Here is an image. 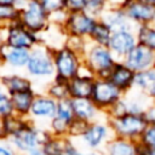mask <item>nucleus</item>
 <instances>
[{
    "label": "nucleus",
    "instance_id": "obj_43",
    "mask_svg": "<svg viewBox=\"0 0 155 155\" xmlns=\"http://www.w3.org/2000/svg\"><path fill=\"white\" fill-rule=\"evenodd\" d=\"M125 0H108L109 6H120Z\"/></svg>",
    "mask_w": 155,
    "mask_h": 155
},
{
    "label": "nucleus",
    "instance_id": "obj_20",
    "mask_svg": "<svg viewBox=\"0 0 155 155\" xmlns=\"http://www.w3.org/2000/svg\"><path fill=\"white\" fill-rule=\"evenodd\" d=\"M73 111L75 115V119L82 120L87 124H91L93 121L101 120L102 115H105L102 113L97 105L93 103L91 98H79V99H70Z\"/></svg>",
    "mask_w": 155,
    "mask_h": 155
},
{
    "label": "nucleus",
    "instance_id": "obj_35",
    "mask_svg": "<svg viewBox=\"0 0 155 155\" xmlns=\"http://www.w3.org/2000/svg\"><path fill=\"white\" fill-rule=\"evenodd\" d=\"M88 126L87 122L79 120V119H74V121L71 122L70 127H69V132H68V138L70 139H79L82 133L85 132L86 127Z\"/></svg>",
    "mask_w": 155,
    "mask_h": 155
},
{
    "label": "nucleus",
    "instance_id": "obj_9",
    "mask_svg": "<svg viewBox=\"0 0 155 155\" xmlns=\"http://www.w3.org/2000/svg\"><path fill=\"white\" fill-rule=\"evenodd\" d=\"M124 93L108 79L96 78L91 99L97 105V108L107 115L110 108L122 98Z\"/></svg>",
    "mask_w": 155,
    "mask_h": 155
},
{
    "label": "nucleus",
    "instance_id": "obj_15",
    "mask_svg": "<svg viewBox=\"0 0 155 155\" xmlns=\"http://www.w3.org/2000/svg\"><path fill=\"white\" fill-rule=\"evenodd\" d=\"M137 44L138 41H137L136 31L119 30V31H113L108 47L114 53L117 61H122Z\"/></svg>",
    "mask_w": 155,
    "mask_h": 155
},
{
    "label": "nucleus",
    "instance_id": "obj_41",
    "mask_svg": "<svg viewBox=\"0 0 155 155\" xmlns=\"http://www.w3.org/2000/svg\"><path fill=\"white\" fill-rule=\"evenodd\" d=\"M18 0H0V6H6V5H17Z\"/></svg>",
    "mask_w": 155,
    "mask_h": 155
},
{
    "label": "nucleus",
    "instance_id": "obj_2",
    "mask_svg": "<svg viewBox=\"0 0 155 155\" xmlns=\"http://www.w3.org/2000/svg\"><path fill=\"white\" fill-rule=\"evenodd\" d=\"M84 65L96 76L107 79L117 59L108 46L92 44L88 41L82 54Z\"/></svg>",
    "mask_w": 155,
    "mask_h": 155
},
{
    "label": "nucleus",
    "instance_id": "obj_18",
    "mask_svg": "<svg viewBox=\"0 0 155 155\" xmlns=\"http://www.w3.org/2000/svg\"><path fill=\"white\" fill-rule=\"evenodd\" d=\"M134 76L136 73L131 68H128L122 61H117L107 79L110 80L125 94L134 87Z\"/></svg>",
    "mask_w": 155,
    "mask_h": 155
},
{
    "label": "nucleus",
    "instance_id": "obj_42",
    "mask_svg": "<svg viewBox=\"0 0 155 155\" xmlns=\"http://www.w3.org/2000/svg\"><path fill=\"white\" fill-rule=\"evenodd\" d=\"M27 155H46V154L42 151V149H41V148H39V149H35V150H33V151L28 153Z\"/></svg>",
    "mask_w": 155,
    "mask_h": 155
},
{
    "label": "nucleus",
    "instance_id": "obj_22",
    "mask_svg": "<svg viewBox=\"0 0 155 155\" xmlns=\"http://www.w3.org/2000/svg\"><path fill=\"white\" fill-rule=\"evenodd\" d=\"M140 144L137 140H131L121 137L114 136L105 148L103 149V155H138Z\"/></svg>",
    "mask_w": 155,
    "mask_h": 155
},
{
    "label": "nucleus",
    "instance_id": "obj_19",
    "mask_svg": "<svg viewBox=\"0 0 155 155\" xmlns=\"http://www.w3.org/2000/svg\"><path fill=\"white\" fill-rule=\"evenodd\" d=\"M30 51L24 48H16L4 45L0 48V62L2 67L12 70H24L29 61Z\"/></svg>",
    "mask_w": 155,
    "mask_h": 155
},
{
    "label": "nucleus",
    "instance_id": "obj_14",
    "mask_svg": "<svg viewBox=\"0 0 155 155\" xmlns=\"http://www.w3.org/2000/svg\"><path fill=\"white\" fill-rule=\"evenodd\" d=\"M96 76L84 65L80 74L68 81L70 99L91 98Z\"/></svg>",
    "mask_w": 155,
    "mask_h": 155
},
{
    "label": "nucleus",
    "instance_id": "obj_13",
    "mask_svg": "<svg viewBox=\"0 0 155 155\" xmlns=\"http://www.w3.org/2000/svg\"><path fill=\"white\" fill-rule=\"evenodd\" d=\"M120 6L136 25L155 23V7L151 5L140 0H125Z\"/></svg>",
    "mask_w": 155,
    "mask_h": 155
},
{
    "label": "nucleus",
    "instance_id": "obj_37",
    "mask_svg": "<svg viewBox=\"0 0 155 155\" xmlns=\"http://www.w3.org/2000/svg\"><path fill=\"white\" fill-rule=\"evenodd\" d=\"M64 10L68 13L86 11V0H64Z\"/></svg>",
    "mask_w": 155,
    "mask_h": 155
},
{
    "label": "nucleus",
    "instance_id": "obj_45",
    "mask_svg": "<svg viewBox=\"0 0 155 155\" xmlns=\"http://www.w3.org/2000/svg\"><path fill=\"white\" fill-rule=\"evenodd\" d=\"M5 45V39H4V30L0 29V48Z\"/></svg>",
    "mask_w": 155,
    "mask_h": 155
},
{
    "label": "nucleus",
    "instance_id": "obj_23",
    "mask_svg": "<svg viewBox=\"0 0 155 155\" xmlns=\"http://www.w3.org/2000/svg\"><path fill=\"white\" fill-rule=\"evenodd\" d=\"M36 93L38 92L35 91V88H31V90H27V91L11 94L15 114L22 117H28Z\"/></svg>",
    "mask_w": 155,
    "mask_h": 155
},
{
    "label": "nucleus",
    "instance_id": "obj_28",
    "mask_svg": "<svg viewBox=\"0 0 155 155\" xmlns=\"http://www.w3.org/2000/svg\"><path fill=\"white\" fill-rule=\"evenodd\" d=\"M65 143L67 138L57 137L48 132L41 149L46 155H65Z\"/></svg>",
    "mask_w": 155,
    "mask_h": 155
},
{
    "label": "nucleus",
    "instance_id": "obj_30",
    "mask_svg": "<svg viewBox=\"0 0 155 155\" xmlns=\"http://www.w3.org/2000/svg\"><path fill=\"white\" fill-rule=\"evenodd\" d=\"M28 121V117H22L16 114H12L10 116H6L2 119V131L6 139L11 138L13 134H16Z\"/></svg>",
    "mask_w": 155,
    "mask_h": 155
},
{
    "label": "nucleus",
    "instance_id": "obj_16",
    "mask_svg": "<svg viewBox=\"0 0 155 155\" xmlns=\"http://www.w3.org/2000/svg\"><path fill=\"white\" fill-rule=\"evenodd\" d=\"M122 62L134 73L155 67V52L137 44Z\"/></svg>",
    "mask_w": 155,
    "mask_h": 155
},
{
    "label": "nucleus",
    "instance_id": "obj_36",
    "mask_svg": "<svg viewBox=\"0 0 155 155\" xmlns=\"http://www.w3.org/2000/svg\"><path fill=\"white\" fill-rule=\"evenodd\" d=\"M40 2L50 16L64 10V0H40Z\"/></svg>",
    "mask_w": 155,
    "mask_h": 155
},
{
    "label": "nucleus",
    "instance_id": "obj_38",
    "mask_svg": "<svg viewBox=\"0 0 155 155\" xmlns=\"http://www.w3.org/2000/svg\"><path fill=\"white\" fill-rule=\"evenodd\" d=\"M147 125H155V102H151L142 114Z\"/></svg>",
    "mask_w": 155,
    "mask_h": 155
},
{
    "label": "nucleus",
    "instance_id": "obj_21",
    "mask_svg": "<svg viewBox=\"0 0 155 155\" xmlns=\"http://www.w3.org/2000/svg\"><path fill=\"white\" fill-rule=\"evenodd\" d=\"M0 85L10 94L34 88V82L28 75L19 73H7L0 75Z\"/></svg>",
    "mask_w": 155,
    "mask_h": 155
},
{
    "label": "nucleus",
    "instance_id": "obj_24",
    "mask_svg": "<svg viewBox=\"0 0 155 155\" xmlns=\"http://www.w3.org/2000/svg\"><path fill=\"white\" fill-rule=\"evenodd\" d=\"M124 101L126 103L127 113L131 114H143L147 107L153 102L147 93L140 92L136 88H132L130 92L125 93Z\"/></svg>",
    "mask_w": 155,
    "mask_h": 155
},
{
    "label": "nucleus",
    "instance_id": "obj_6",
    "mask_svg": "<svg viewBox=\"0 0 155 155\" xmlns=\"http://www.w3.org/2000/svg\"><path fill=\"white\" fill-rule=\"evenodd\" d=\"M114 137L111 127L108 122L107 117L93 121L88 124L85 132L79 139H75L80 143V145L87 150L93 151H103L108 142Z\"/></svg>",
    "mask_w": 155,
    "mask_h": 155
},
{
    "label": "nucleus",
    "instance_id": "obj_10",
    "mask_svg": "<svg viewBox=\"0 0 155 155\" xmlns=\"http://www.w3.org/2000/svg\"><path fill=\"white\" fill-rule=\"evenodd\" d=\"M58 102L50 97L46 92H38L33 102L28 119L38 126L47 130L48 122L52 120L57 111Z\"/></svg>",
    "mask_w": 155,
    "mask_h": 155
},
{
    "label": "nucleus",
    "instance_id": "obj_49",
    "mask_svg": "<svg viewBox=\"0 0 155 155\" xmlns=\"http://www.w3.org/2000/svg\"><path fill=\"white\" fill-rule=\"evenodd\" d=\"M154 24H155V23H154Z\"/></svg>",
    "mask_w": 155,
    "mask_h": 155
},
{
    "label": "nucleus",
    "instance_id": "obj_4",
    "mask_svg": "<svg viewBox=\"0 0 155 155\" xmlns=\"http://www.w3.org/2000/svg\"><path fill=\"white\" fill-rule=\"evenodd\" d=\"M53 63H54V78L69 81L80 74L84 67L82 54L70 48L65 44L53 50Z\"/></svg>",
    "mask_w": 155,
    "mask_h": 155
},
{
    "label": "nucleus",
    "instance_id": "obj_7",
    "mask_svg": "<svg viewBox=\"0 0 155 155\" xmlns=\"http://www.w3.org/2000/svg\"><path fill=\"white\" fill-rule=\"evenodd\" d=\"M107 119L114 136L137 142L140 134L143 133V131L145 130V127L148 126L142 114L126 113L121 116L107 117Z\"/></svg>",
    "mask_w": 155,
    "mask_h": 155
},
{
    "label": "nucleus",
    "instance_id": "obj_11",
    "mask_svg": "<svg viewBox=\"0 0 155 155\" xmlns=\"http://www.w3.org/2000/svg\"><path fill=\"white\" fill-rule=\"evenodd\" d=\"M97 21L98 18L92 16L87 11L71 12V13H68L64 23L62 24V28L67 36L88 39Z\"/></svg>",
    "mask_w": 155,
    "mask_h": 155
},
{
    "label": "nucleus",
    "instance_id": "obj_25",
    "mask_svg": "<svg viewBox=\"0 0 155 155\" xmlns=\"http://www.w3.org/2000/svg\"><path fill=\"white\" fill-rule=\"evenodd\" d=\"M111 35H113V30L110 29V27L104 21L98 18L96 25L92 29V33L88 36V41L92 44L108 46L111 39Z\"/></svg>",
    "mask_w": 155,
    "mask_h": 155
},
{
    "label": "nucleus",
    "instance_id": "obj_29",
    "mask_svg": "<svg viewBox=\"0 0 155 155\" xmlns=\"http://www.w3.org/2000/svg\"><path fill=\"white\" fill-rule=\"evenodd\" d=\"M154 86H155V67L136 73L133 88L148 93Z\"/></svg>",
    "mask_w": 155,
    "mask_h": 155
},
{
    "label": "nucleus",
    "instance_id": "obj_47",
    "mask_svg": "<svg viewBox=\"0 0 155 155\" xmlns=\"http://www.w3.org/2000/svg\"><path fill=\"white\" fill-rule=\"evenodd\" d=\"M140 1H143V2H145L148 5H151V6L155 7V0H140Z\"/></svg>",
    "mask_w": 155,
    "mask_h": 155
},
{
    "label": "nucleus",
    "instance_id": "obj_34",
    "mask_svg": "<svg viewBox=\"0 0 155 155\" xmlns=\"http://www.w3.org/2000/svg\"><path fill=\"white\" fill-rule=\"evenodd\" d=\"M138 143L145 148H155V125H148L140 134Z\"/></svg>",
    "mask_w": 155,
    "mask_h": 155
},
{
    "label": "nucleus",
    "instance_id": "obj_1",
    "mask_svg": "<svg viewBox=\"0 0 155 155\" xmlns=\"http://www.w3.org/2000/svg\"><path fill=\"white\" fill-rule=\"evenodd\" d=\"M27 75L34 81H51L54 78V63H53V50L47 45L40 42L33 50L28 64L25 67Z\"/></svg>",
    "mask_w": 155,
    "mask_h": 155
},
{
    "label": "nucleus",
    "instance_id": "obj_48",
    "mask_svg": "<svg viewBox=\"0 0 155 155\" xmlns=\"http://www.w3.org/2000/svg\"><path fill=\"white\" fill-rule=\"evenodd\" d=\"M1 68H2V64H1V62H0V69H1Z\"/></svg>",
    "mask_w": 155,
    "mask_h": 155
},
{
    "label": "nucleus",
    "instance_id": "obj_44",
    "mask_svg": "<svg viewBox=\"0 0 155 155\" xmlns=\"http://www.w3.org/2000/svg\"><path fill=\"white\" fill-rule=\"evenodd\" d=\"M147 94L149 96V98H150L153 102H155V86H154V87H153V88H151Z\"/></svg>",
    "mask_w": 155,
    "mask_h": 155
},
{
    "label": "nucleus",
    "instance_id": "obj_26",
    "mask_svg": "<svg viewBox=\"0 0 155 155\" xmlns=\"http://www.w3.org/2000/svg\"><path fill=\"white\" fill-rule=\"evenodd\" d=\"M45 92H46L50 97H52L53 99H56L57 102H62V101L70 99L68 81L62 80V79L53 78V80H51V81L46 85Z\"/></svg>",
    "mask_w": 155,
    "mask_h": 155
},
{
    "label": "nucleus",
    "instance_id": "obj_31",
    "mask_svg": "<svg viewBox=\"0 0 155 155\" xmlns=\"http://www.w3.org/2000/svg\"><path fill=\"white\" fill-rule=\"evenodd\" d=\"M19 21V8L15 5L0 6V29L5 30L7 25Z\"/></svg>",
    "mask_w": 155,
    "mask_h": 155
},
{
    "label": "nucleus",
    "instance_id": "obj_5",
    "mask_svg": "<svg viewBox=\"0 0 155 155\" xmlns=\"http://www.w3.org/2000/svg\"><path fill=\"white\" fill-rule=\"evenodd\" d=\"M47 134V130L38 126L28 119L25 125L16 134L8 138V142L12 144L18 155H27L28 153L41 148Z\"/></svg>",
    "mask_w": 155,
    "mask_h": 155
},
{
    "label": "nucleus",
    "instance_id": "obj_17",
    "mask_svg": "<svg viewBox=\"0 0 155 155\" xmlns=\"http://www.w3.org/2000/svg\"><path fill=\"white\" fill-rule=\"evenodd\" d=\"M101 19L104 21L113 31L119 30H133L136 31L137 25L127 17L121 6H108L107 10L101 16Z\"/></svg>",
    "mask_w": 155,
    "mask_h": 155
},
{
    "label": "nucleus",
    "instance_id": "obj_3",
    "mask_svg": "<svg viewBox=\"0 0 155 155\" xmlns=\"http://www.w3.org/2000/svg\"><path fill=\"white\" fill-rule=\"evenodd\" d=\"M19 22L35 34H42L50 25V15L40 0H18Z\"/></svg>",
    "mask_w": 155,
    "mask_h": 155
},
{
    "label": "nucleus",
    "instance_id": "obj_39",
    "mask_svg": "<svg viewBox=\"0 0 155 155\" xmlns=\"http://www.w3.org/2000/svg\"><path fill=\"white\" fill-rule=\"evenodd\" d=\"M0 155H18L8 139H0Z\"/></svg>",
    "mask_w": 155,
    "mask_h": 155
},
{
    "label": "nucleus",
    "instance_id": "obj_27",
    "mask_svg": "<svg viewBox=\"0 0 155 155\" xmlns=\"http://www.w3.org/2000/svg\"><path fill=\"white\" fill-rule=\"evenodd\" d=\"M136 36L139 45L155 52V24L137 25Z\"/></svg>",
    "mask_w": 155,
    "mask_h": 155
},
{
    "label": "nucleus",
    "instance_id": "obj_40",
    "mask_svg": "<svg viewBox=\"0 0 155 155\" xmlns=\"http://www.w3.org/2000/svg\"><path fill=\"white\" fill-rule=\"evenodd\" d=\"M138 155H155V148H145L140 145Z\"/></svg>",
    "mask_w": 155,
    "mask_h": 155
},
{
    "label": "nucleus",
    "instance_id": "obj_33",
    "mask_svg": "<svg viewBox=\"0 0 155 155\" xmlns=\"http://www.w3.org/2000/svg\"><path fill=\"white\" fill-rule=\"evenodd\" d=\"M108 6V0H86V11L97 18H101Z\"/></svg>",
    "mask_w": 155,
    "mask_h": 155
},
{
    "label": "nucleus",
    "instance_id": "obj_46",
    "mask_svg": "<svg viewBox=\"0 0 155 155\" xmlns=\"http://www.w3.org/2000/svg\"><path fill=\"white\" fill-rule=\"evenodd\" d=\"M0 139H6L4 136V131H2V119L0 117Z\"/></svg>",
    "mask_w": 155,
    "mask_h": 155
},
{
    "label": "nucleus",
    "instance_id": "obj_8",
    "mask_svg": "<svg viewBox=\"0 0 155 155\" xmlns=\"http://www.w3.org/2000/svg\"><path fill=\"white\" fill-rule=\"evenodd\" d=\"M5 45L16 48L33 50L41 42L40 35L33 33L27 27H24L19 21L11 23L4 30Z\"/></svg>",
    "mask_w": 155,
    "mask_h": 155
},
{
    "label": "nucleus",
    "instance_id": "obj_32",
    "mask_svg": "<svg viewBox=\"0 0 155 155\" xmlns=\"http://www.w3.org/2000/svg\"><path fill=\"white\" fill-rule=\"evenodd\" d=\"M12 114H15V111H13L11 94L6 90H4L2 86H0V117L4 119Z\"/></svg>",
    "mask_w": 155,
    "mask_h": 155
},
{
    "label": "nucleus",
    "instance_id": "obj_12",
    "mask_svg": "<svg viewBox=\"0 0 155 155\" xmlns=\"http://www.w3.org/2000/svg\"><path fill=\"white\" fill-rule=\"evenodd\" d=\"M74 119H75V115L73 111L70 99L58 102L57 111L52 117V120L48 122L47 131L53 136L68 138L69 127L74 121Z\"/></svg>",
    "mask_w": 155,
    "mask_h": 155
}]
</instances>
